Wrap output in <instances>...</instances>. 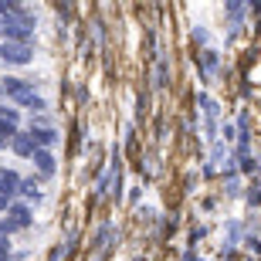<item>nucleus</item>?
Instances as JSON below:
<instances>
[{
	"label": "nucleus",
	"mask_w": 261,
	"mask_h": 261,
	"mask_svg": "<svg viewBox=\"0 0 261 261\" xmlns=\"http://www.w3.org/2000/svg\"><path fill=\"white\" fill-rule=\"evenodd\" d=\"M0 92H4V88H0Z\"/></svg>",
	"instance_id": "nucleus-11"
},
{
	"label": "nucleus",
	"mask_w": 261,
	"mask_h": 261,
	"mask_svg": "<svg viewBox=\"0 0 261 261\" xmlns=\"http://www.w3.org/2000/svg\"><path fill=\"white\" fill-rule=\"evenodd\" d=\"M0 207H7V200H4V197H0Z\"/></svg>",
	"instance_id": "nucleus-10"
},
{
	"label": "nucleus",
	"mask_w": 261,
	"mask_h": 261,
	"mask_svg": "<svg viewBox=\"0 0 261 261\" xmlns=\"http://www.w3.org/2000/svg\"><path fill=\"white\" fill-rule=\"evenodd\" d=\"M34 163L41 166V173H51V170H55V160H51L48 149H38V153H34Z\"/></svg>",
	"instance_id": "nucleus-6"
},
{
	"label": "nucleus",
	"mask_w": 261,
	"mask_h": 261,
	"mask_svg": "<svg viewBox=\"0 0 261 261\" xmlns=\"http://www.w3.org/2000/svg\"><path fill=\"white\" fill-rule=\"evenodd\" d=\"M0 261H7V238H4V231H0Z\"/></svg>",
	"instance_id": "nucleus-9"
},
{
	"label": "nucleus",
	"mask_w": 261,
	"mask_h": 261,
	"mask_svg": "<svg viewBox=\"0 0 261 261\" xmlns=\"http://www.w3.org/2000/svg\"><path fill=\"white\" fill-rule=\"evenodd\" d=\"M0 58L10 61V65H28V61H31V48H28V44L4 41V44H0Z\"/></svg>",
	"instance_id": "nucleus-2"
},
{
	"label": "nucleus",
	"mask_w": 261,
	"mask_h": 261,
	"mask_svg": "<svg viewBox=\"0 0 261 261\" xmlns=\"http://www.w3.org/2000/svg\"><path fill=\"white\" fill-rule=\"evenodd\" d=\"M4 92H7L14 102L28 106V109H44V98H41L28 82H20V78H7V82H4Z\"/></svg>",
	"instance_id": "nucleus-1"
},
{
	"label": "nucleus",
	"mask_w": 261,
	"mask_h": 261,
	"mask_svg": "<svg viewBox=\"0 0 261 261\" xmlns=\"http://www.w3.org/2000/svg\"><path fill=\"white\" fill-rule=\"evenodd\" d=\"M14 153H20V156H34L38 153V143H34V136H14Z\"/></svg>",
	"instance_id": "nucleus-5"
},
{
	"label": "nucleus",
	"mask_w": 261,
	"mask_h": 261,
	"mask_svg": "<svg viewBox=\"0 0 261 261\" xmlns=\"http://www.w3.org/2000/svg\"><path fill=\"white\" fill-rule=\"evenodd\" d=\"M14 126H10V122H4V119H0V146H7V143H14Z\"/></svg>",
	"instance_id": "nucleus-8"
},
{
	"label": "nucleus",
	"mask_w": 261,
	"mask_h": 261,
	"mask_svg": "<svg viewBox=\"0 0 261 261\" xmlns=\"http://www.w3.org/2000/svg\"><path fill=\"white\" fill-rule=\"evenodd\" d=\"M17 187H20V180H17L14 170H0V197H4V200L17 194Z\"/></svg>",
	"instance_id": "nucleus-4"
},
{
	"label": "nucleus",
	"mask_w": 261,
	"mask_h": 261,
	"mask_svg": "<svg viewBox=\"0 0 261 261\" xmlns=\"http://www.w3.org/2000/svg\"><path fill=\"white\" fill-rule=\"evenodd\" d=\"M10 217H14V221H4V227H0V231H17V227H28L31 224V211L28 207H10Z\"/></svg>",
	"instance_id": "nucleus-3"
},
{
	"label": "nucleus",
	"mask_w": 261,
	"mask_h": 261,
	"mask_svg": "<svg viewBox=\"0 0 261 261\" xmlns=\"http://www.w3.org/2000/svg\"><path fill=\"white\" fill-rule=\"evenodd\" d=\"M31 136H34L38 146H51L55 143V133H51V129H31Z\"/></svg>",
	"instance_id": "nucleus-7"
}]
</instances>
